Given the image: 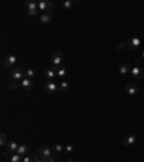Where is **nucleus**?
<instances>
[{"mask_svg":"<svg viewBox=\"0 0 144 162\" xmlns=\"http://www.w3.org/2000/svg\"><path fill=\"white\" fill-rule=\"evenodd\" d=\"M131 75L135 78V80H138V78H141L143 75H144V71H143V68H140L138 65H134L133 68H131Z\"/></svg>","mask_w":144,"mask_h":162,"instance_id":"nucleus-9","label":"nucleus"},{"mask_svg":"<svg viewBox=\"0 0 144 162\" xmlns=\"http://www.w3.org/2000/svg\"><path fill=\"white\" fill-rule=\"evenodd\" d=\"M16 61H17V58L15 57V55H7V57H5V59H3V65L6 67V68H15V65H16Z\"/></svg>","mask_w":144,"mask_h":162,"instance_id":"nucleus-7","label":"nucleus"},{"mask_svg":"<svg viewBox=\"0 0 144 162\" xmlns=\"http://www.w3.org/2000/svg\"><path fill=\"white\" fill-rule=\"evenodd\" d=\"M126 48H127V42H121V43H118V48H117V49L121 52V51L126 49Z\"/></svg>","mask_w":144,"mask_h":162,"instance_id":"nucleus-26","label":"nucleus"},{"mask_svg":"<svg viewBox=\"0 0 144 162\" xmlns=\"http://www.w3.org/2000/svg\"><path fill=\"white\" fill-rule=\"evenodd\" d=\"M25 74H26V78H30V80L35 77V71H33L32 68H28V69H25Z\"/></svg>","mask_w":144,"mask_h":162,"instance_id":"nucleus-24","label":"nucleus"},{"mask_svg":"<svg viewBox=\"0 0 144 162\" xmlns=\"http://www.w3.org/2000/svg\"><path fill=\"white\" fill-rule=\"evenodd\" d=\"M45 90H46V93H49V94H55V93L59 91V85L54 81H49V83H46Z\"/></svg>","mask_w":144,"mask_h":162,"instance_id":"nucleus-8","label":"nucleus"},{"mask_svg":"<svg viewBox=\"0 0 144 162\" xmlns=\"http://www.w3.org/2000/svg\"><path fill=\"white\" fill-rule=\"evenodd\" d=\"M141 57H143V58H144V51H143V52H141Z\"/></svg>","mask_w":144,"mask_h":162,"instance_id":"nucleus-32","label":"nucleus"},{"mask_svg":"<svg viewBox=\"0 0 144 162\" xmlns=\"http://www.w3.org/2000/svg\"><path fill=\"white\" fill-rule=\"evenodd\" d=\"M52 148H48V146H42V148H39V151H38V153H39V156L42 158V159H49L51 156H52Z\"/></svg>","mask_w":144,"mask_h":162,"instance_id":"nucleus-6","label":"nucleus"},{"mask_svg":"<svg viewBox=\"0 0 144 162\" xmlns=\"http://www.w3.org/2000/svg\"><path fill=\"white\" fill-rule=\"evenodd\" d=\"M20 87L26 88V90H33L35 88V84H33V81L30 78H25V80L20 81Z\"/></svg>","mask_w":144,"mask_h":162,"instance_id":"nucleus-12","label":"nucleus"},{"mask_svg":"<svg viewBox=\"0 0 144 162\" xmlns=\"http://www.w3.org/2000/svg\"><path fill=\"white\" fill-rule=\"evenodd\" d=\"M52 151H54L55 153H61V152L65 151V146H62V145H54V146H52Z\"/></svg>","mask_w":144,"mask_h":162,"instance_id":"nucleus-21","label":"nucleus"},{"mask_svg":"<svg viewBox=\"0 0 144 162\" xmlns=\"http://www.w3.org/2000/svg\"><path fill=\"white\" fill-rule=\"evenodd\" d=\"M0 145L2 146H7L9 145V139H7L6 133H3V132H2V135H0Z\"/></svg>","mask_w":144,"mask_h":162,"instance_id":"nucleus-18","label":"nucleus"},{"mask_svg":"<svg viewBox=\"0 0 144 162\" xmlns=\"http://www.w3.org/2000/svg\"><path fill=\"white\" fill-rule=\"evenodd\" d=\"M10 78H12V80H15V81H19V83H20L22 80H25V78H26L25 69L17 68V67L12 68V69H10Z\"/></svg>","mask_w":144,"mask_h":162,"instance_id":"nucleus-1","label":"nucleus"},{"mask_svg":"<svg viewBox=\"0 0 144 162\" xmlns=\"http://www.w3.org/2000/svg\"><path fill=\"white\" fill-rule=\"evenodd\" d=\"M25 7H26L29 16H38L39 15V7H38V3L36 2H26L25 3Z\"/></svg>","mask_w":144,"mask_h":162,"instance_id":"nucleus-2","label":"nucleus"},{"mask_svg":"<svg viewBox=\"0 0 144 162\" xmlns=\"http://www.w3.org/2000/svg\"><path fill=\"white\" fill-rule=\"evenodd\" d=\"M10 162H23V158L20 155H17V153H13L10 156Z\"/></svg>","mask_w":144,"mask_h":162,"instance_id":"nucleus-22","label":"nucleus"},{"mask_svg":"<svg viewBox=\"0 0 144 162\" xmlns=\"http://www.w3.org/2000/svg\"><path fill=\"white\" fill-rule=\"evenodd\" d=\"M65 151L66 152H72V151H74V146H72V145H66L65 146Z\"/></svg>","mask_w":144,"mask_h":162,"instance_id":"nucleus-28","label":"nucleus"},{"mask_svg":"<svg viewBox=\"0 0 144 162\" xmlns=\"http://www.w3.org/2000/svg\"><path fill=\"white\" fill-rule=\"evenodd\" d=\"M36 162H46V161H45V159H42V158H39V159H38Z\"/></svg>","mask_w":144,"mask_h":162,"instance_id":"nucleus-30","label":"nucleus"},{"mask_svg":"<svg viewBox=\"0 0 144 162\" xmlns=\"http://www.w3.org/2000/svg\"><path fill=\"white\" fill-rule=\"evenodd\" d=\"M17 148H19V145H17L16 142H13V141H12V142H9V145H7V149H9L10 152H15V153H16Z\"/></svg>","mask_w":144,"mask_h":162,"instance_id":"nucleus-20","label":"nucleus"},{"mask_svg":"<svg viewBox=\"0 0 144 162\" xmlns=\"http://www.w3.org/2000/svg\"><path fill=\"white\" fill-rule=\"evenodd\" d=\"M68 162H77V161H75V159H69Z\"/></svg>","mask_w":144,"mask_h":162,"instance_id":"nucleus-31","label":"nucleus"},{"mask_svg":"<svg viewBox=\"0 0 144 162\" xmlns=\"http://www.w3.org/2000/svg\"><path fill=\"white\" fill-rule=\"evenodd\" d=\"M69 90V83L68 81H61V85H59V91L61 93H65Z\"/></svg>","mask_w":144,"mask_h":162,"instance_id":"nucleus-19","label":"nucleus"},{"mask_svg":"<svg viewBox=\"0 0 144 162\" xmlns=\"http://www.w3.org/2000/svg\"><path fill=\"white\" fill-rule=\"evenodd\" d=\"M29 152H30V148H29L28 145H19V148H17V151H16V153L20 155L22 158L26 156V155H29Z\"/></svg>","mask_w":144,"mask_h":162,"instance_id":"nucleus-11","label":"nucleus"},{"mask_svg":"<svg viewBox=\"0 0 144 162\" xmlns=\"http://www.w3.org/2000/svg\"><path fill=\"white\" fill-rule=\"evenodd\" d=\"M55 77H56V71L52 68V69H46V71L43 73V78L49 83V81H52V80H55Z\"/></svg>","mask_w":144,"mask_h":162,"instance_id":"nucleus-10","label":"nucleus"},{"mask_svg":"<svg viewBox=\"0 0 144 162\" xmlns=\"http://www.w3.org/2000/svg\"><path fill=\"white\" fill-rule=\"evenodd\" d=\"M118 73L121 74V75H126V74L131 73V68H130L128 64H121V65H120V68H118Z\"/></svg>","mask_w":144,"mask_h":162,"instance_id":"nucleus-16","label":"nucleus"},{"mask_svg":"<svg viewBox=\"0 0 144 162\" xmlns=\"http://www.w3.org/2000/svg\"><path fill=\"white\" fill-rule=\"evenodd\" d=\"M38 7H39V10L43 12V13H51L52 9H54V5H52L51 2H48V0H42V2L38 3Z\"/></svg>","mask_w":144,"mask_h":162,"instance_id":"nucleus-3","label":"nucleus"},{"mask_svg":"<svg viewBox=\"0 0 144 162\" xmlns=\"http://www.w3.org/2000/svg\"><path fill=\"white\" fill-rule=\"evenodd\" d=\"M75 3H77V2H71V0H66V2H63V3H62V7H63V9H71V7L74 6Z\"/></svg>","mask_w":144,"mask_h":162,"instance_id":"nucleus-23","label":"nucleus"},{"mask_svg":"<svg viewBox=\"0 0 144 162\" xmlns=\"http://www.w3.org/2000/svg\"><path fill=\"white\" fill-rule=\"evenodd\" d=\"M46 162H58V158H49V159H46Z\"/></svg>","mask_w":144,"mask_h":162,"instance_id":"nucleus-29","label":"nucleus"},{"mask_svg":"<svg viewBox=\"0 0 144 162\" xmlns=\"http://www.w3.org/2000/svg\"><path fill=\"white\" fill-rule=\"evenodd\" d=\"M55 69V71H56V77L58 78H63L65 75H66V68L65 67H56V68H54Z\"/></svg>","mask_w":144,"mask_h":162,"instance_id":"nucleus-17","label":"nucleus"},{"mask_svg":"<svg viewBox=\"0 0 144 162\" xmlns=\"http://www.w3.org/2000/svg\"><path fill=\"white\" fill-rule=\"evenodd\" d=\"M126 93H128L130 96H135L138 93V87L135 84H127L126 85Z\"/></svg>","mask_w":144,"mask_h":162,"instance_id":"nucleus-13","label":"nucleus"},{"mask_svg":"<svg viewBox=\"0 0 144 162\" xmlns=\"http://www.w3.org/2000/svg\"><path fill=\"white\" fill-rule=\"evenodd\" d=\"M135 141H137V136L135 135H128V136L124 137V145L126 146H131V145L135 143Z\"/></svg>","mask_w":144,"mask_h":162,"instance_id":"nucleus-15","label":"nucleus"},{"mask_svg":"<svg viewBox=\"0 0 144 162\" xmlns=\"http://www.w3.org/2000/svg\"><path fill=\"white\" fill-rule=\"evenodd\" d=\"M54 20V15L52 13H42L40 15V22L43 23V25H46V23H51Z\"/></svg>","mask_w":144,"mask_h":162,"instance_id":"nucleus-14","label":"nucleus"},{"mask_svg":"<svg viewBox=\"0 0 144 162\" xmlns=\"http://www.w3.org/2000/svg\"><path fill=\"white\" fill-rule=\"evenodd\" d=\"M51 62H52L54 68L61 67V62H62V52H61V51L52 52V55H51Z\"/></svg>","mask_w":144,"mask_h":162,"instance_id":"nucleus-4","label":"nucleus"},{"mask_svg":"<svg viewBox=\"0 0 144 162\" xmlns=\"http://www.w3.org/2000/svg\"><path fill=\"white\" fill-rule=\"evenodd\" d=\"M140 45H141V39L137 38V36H133V38H130V39L127 41V48L131 49V51H135Z\"/></svg>","mask_w":144,"mask_h":162,"instance_id":"nucleus-5","label":"nucleus"},{"mask_svg":"<svg viewBox=\"0 0 144 162\" xmlns=\"http://www.w3.org/2000/svg\"><path fill=\"white\" fill-rule=\"evenodd\" d=\"M7 87H9V90L16 91V90H19V88H20V83H10Z\"/></svg>","mask_w":144,"mask_h":162,"instance_id":"nucleus-25","label":"nucleus"},{"mask_svg":"<svg viewBox=\"0 0 144 162\" xmlns=\"http://www.w3.org/2000/svg\"><path fill=\"white\" fill-rule=\"evenodd\" d=\"M23 162H33L32 155H26V156H23Z\"/></svg>","mask_w":144,"mask_h":162,"instance_id":"nucleus-27","label":"nucleus"}]
</instances>
